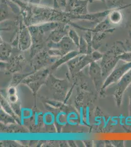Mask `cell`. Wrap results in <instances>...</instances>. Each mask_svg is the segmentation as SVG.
<instances>
[{"label": "cell", "instance_id": "cell-1", "mask_svg": "<svg viewBox=\"0 0 131 147\" xmlns=\"http://www.w3.org/2000/svg\"><path fill=\"white\" fill-rule=\"evenodd\" d=\"M12 1L20 7L22 19L28 27L48 22L69 24L71 21L67 13L54 7L33 4L22 0Z\"/></svg>", "mask_w": 131, "mask_h": 147}, {"label": "cell", "instance_id": "cell-2", "mask_svg": "<svg viewBox=\"0 0 131 147\" xmlns=\"http://www.w3.org/2000/svg\"><path fill=\"white\" fill-rule=\"evenodd\" d=\"M89 3L88 0H68L64 11L67 13L70 20H75L78 16L89 13L88 9Z\"/></svg>", "mask_w": 131, "mask_h": 147}, {"label": "cell", "instance_id": "cell-3", "mask_svg": "<svg viewBox=\"0 0 131 147\" xmlns=\"http://www.w3.org/2000/svg\"><path fill=\"white\" fill-rule=\"evenodd\" d=\"M118 82L115 89L114 96L116 105L120 107L122 101L123 94L131 84V69Z\"/></svg>", "mask_w": 131, "mask_h": 147}, {"label": "cell", "instance_id": "cell-4", "mask_svg": "<svg viewBox=\"0 0 131 147\" xmlns=\"http://www.w3.org/2000/svg\"><path fill=\"white\" fill-rule=\"evenodd\" d=\"M131 69V62H125L122 65H119L112 72L109 77L107 79L104 84V87L111 84L118 82L125 74Z\"/></svg>", "mask_w": 131, "mask_h": 147}, {"label": "cell", "instance_id": "cell-5", "mask_svg": "<svg viewBox=\"0 0 131 147\" xmlns=\"http://www.w3.org/2000/svg\"><path fill=\"white\" fill-rule=\"evenodd\" d=\"M69 24L60 23L59 25L50 32L48 38L54 42H58L68 35L70 28Z\"/></svg>", "mask_w": 131, "mask_h": 147}, {"label": "cell", "instance_id": "cell-6", "mask_svg": "<svg viewBox=\"0 0 131 147\" xmlns=\"http://www.w3.org/2000/svg\"><path fill=\"white\" fill-rule=\"evenodd\" d=\"M123 9H111L108 16L110 22L113 25H118L120 23L123 19V14L120 10Z\"/></svg>", "mask_w": 131, "mask_h": 147}, {"label": "cell", "instance_id": "cell-7", "mask_svg": "<svg viewBox=\"0 0 131 147\" xmlns=\"http://www.w3.org/2000/svg\"><path fill=\"white\" fill-rule=\"evenodd\" d=\"M125 0H105V3L108 9H125L131 7V4L122 5Z\"/></svg>", "mask_w": 131, "mask_h": 147}, {"label": "cell", "instance_id": "cell-8", "mask_svg": "<svg viewBox=\"0 0 131 147\" xmlns=\"http://www.w3.org/2000/svg\"><path fill=\"white\" fill-rule=\"evenodd\" d=\"M68 36L71 39L73 42H74L77 45H79L80 38L78 36V34H77L76 31L73 28H70L69 30Z\"/></svg>", "mask_w": 131, "mask_h": 147}, {"label": "cell", "instance_id": "cell-9", "mask_svg": "<svg viewBox=\"0 0 131 147\" xmlns=\"http://www.w3.org/2000/svg\"><path fill=\"white\" fill-rule=\"evenodd\" d=\"M67 1L68 0H53V7L55 9L64 11Z\"/></svg>", "mask_w": 131, "mask_h": 147}, {"label": "cell", "instance_id": "cell-10", "mask_svg": "<svg viewBox=\"0 0 131 147\" xmlns=\"http://www.w3.org/2000/svg\"><path fill=\"white\" fill-rule=\"evenodd\" d=\"M119 59L125 62H131V52L126 51L123 53L119 56Z\"/></svg>", "mask_w": 131, "mask_h": 147}, {"label": "cell", "instance_id": "cell-11", "mask_svg": "<svg viewBox=\"0 0 131 147\" xmlns=\"http://www.w3.org/2000/svg\"><path fill=\"white\" fill-rule=\"evenodd\" d=\"M128 96L129 98V114L131 117V84L128 87Z\"/></svg>", "mask_w": 131, "mask_h": 147}, {"label": "cell", "instance_id": "cell-12", "mask_svg": "<svg viewBox=\"0 0 131 147\" xmlns=\"http://www.w3.org/2000/svg\"><path fill=\"white\" fill-rule=\"evenodd\" d=\"M114 145H115L118 147H122L124 145V141H115Z\"/></svg>", "mask_w": 131, "mask_h": 147}, {"label": "cell", "instance_id": "cell-13", "mask_svg": "<svg viewBox=\"0 0 131 147\" xmlns=\"http://www.w3.org/2000/svg\"><path fill=\"white\" fill-rule=\"evenodd\" d=\"M41 0H30L29 3L33 4H40Z\"/></svg>", "mask_w": 131, "mask_h": 147}, {"label": "cell", "instance_id": "cell-14", "mask_svg": "<svg viewBox=\"0 0 131 147\" xmlns=\"http://www.w3.org/2000/svg\"><path fill=\"white\" fill-rule=\"evenodd\" d=\"M88 1H89V2L90 3H92L95 1H100V2H102V3H105V0H88Z\"/></svg>", "mask_w": 131, "mask_h": 147}, {"label": "cell", "instance_id": "cell-15", "mask_svg": "<svg viewBox=\"0 0 131 147\" xmlns=\"http://www.w3.org/2000/svg\"><path fill=\"white\" fill-rule=\"evenodd\" d=\"M22 1H24V2H28L29 1H30V0H22Z\"/></svg>", "mask_w": 131, "mask_h": 147}, {"label": "cell", "instance_id": "cell-16", "mask_svg": "<svg viewBox=\"0 0 131 147\" xmlns=\"http://www.w3.org/2000/svg\"><path fill=\"white\" fill-rule=\"evenodd\" d=\"M130 28H131V24H130Z\"/></svg>", "mask_w": 131, "mask_h": 147}]
</instances>
